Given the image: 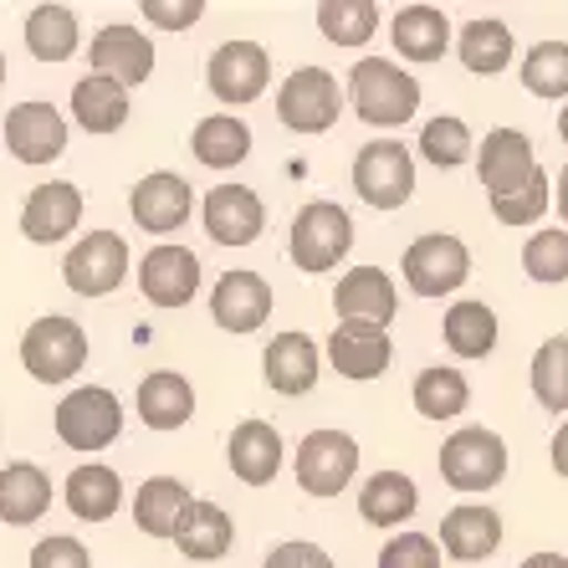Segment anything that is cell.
<instances>
[{
    "label": "cell",
    "mask_w": 568,
    "mask_h": 568,
    "mask_svg": "<svg viewBox=\"0 0 568 568\" xmlns=\"http://www.w3.org/2000/svg\"><path fill=\"white\" fill-rule=\"evenodd\" d=\"M348 108H354L364 123L374 129H399L420 113V82L395 67L389 57H364V62L348 72Z\"/></svg>",
    "instance_id": "cell-1"
},
{
    "label": "cell",
    "mask_w": 568,
    "mask_h": 568,
    "mask_svg": "<svg viewBox=\"0 0 568 568\" xmlns=\"http://www.w3.org/2000/svg\"><path fill=\"white\" fill-rule=\"evenodd\" d=\"M354 246V215L338 205V200H307L297 221H292V236H287V256L297 272L307 277H323L333 266L348 256Z\"/></svg>",
    "instance_id": "cell-2"
},
{
    "label": "cell",
    "mask_w": 568,
    "mask_h": 568,
    "mask_svg": "<svg viewBox=\"0 0 568 568\" xmlns=\"http://www.w3.org/2000/svg\"><path fill=\"white\" fill-rule=\"evenodd\" d=\"M507 476V440L487 425H462L440 446V481L462 497H481Z\"/></svg>",
    "instance_id": "cell-3"
},
{
    "label": "cell",
    "mask_w": 568,
    "mask_h": 568,
    "mask_svg": "<svg viewBox=\"0 0 568 568\" xmlns=\"http://www.w3.org/2000/svg\"><path fill=\"white\" fill-rule=\"evenodd\" d=\"M52 425H57V440H62V446L93 456V450H108L123 436V405L103 384H82V389L57 399Z\"/></svg>",
    "instance_id": "cell-4"
},
{
    "label": "cell",
    "mask_w": 568,
    "mask_h": 568,
    "mask_svg": "<svg viewBox=\"0 0 568 568\" xmlns=\"http://www.w3.org/2000/svg\"><path fill=\"white\" fill-rule=\"evenodd\" d=\"M21 364L37 384H67L72 374L88 364V333L78 317L47 313L21 333Z\"/></svg>",
    "instance_id": "cell-5"
},
{
    "label": "cell",
    "mask_w": 568,
    "mask_h": 568,
    "mask_svg": "<svg viewBox=\"0 0 568 568\" xmlns=\"http://www.w3.org/2000/svg\"><path fill=\"white\" fill-rule=\"evenodd\" d=\"M344 103H348V93L323 67H297L277 88V119L292 133H328L333 123L344 119Z\"/></svg>",
    "instance_id": "cell-6"
},
{
    "label": "cell",
    "mask_w": 568,
    "mask_h": 568,
    "mask_svg": "<svg viewBox=\"0 0 568 568\" xmlns=\"http://www.w3.org/2000/svg\"><path fill=\"white\" fill-rule=\"evenodd\" d=\"M133 272V256H129V241L119 231H88L82 241H72V252L62 262V282L78 297H108L119 292Z\"/></svg>",
    "instance_id": "cell-7"
},
{
    "label": "cell",
    "mask_w": 568,
    "mask_h": 568,
    "mask_svg": "<svg viewBox=\"0 0 568 568\" xmlns=\"http://www.w3.org/2000/svg\"><path fill=\"white\" fill-rule=\"evenodd\" d=\"M399 272H405V287H410L415 297H450V292L471 277V252H466L462 236L430 231V236L405 246Z\"/></svg>",
    "instance_id": "cell-8"
},
{
    "label": "cell",
    "mask_w": 568,
    "mask_h": 568,
    "mask_svg": "<svg viewBox=\"0 0 568 568\" xmlns=\"http://www.w3.org/2000/svg\"><path fill=\"white\" fill-rule=\"evenodd\" d=\"M354 190L374 211H399L415 195V154L399 139H374L354 159Z\"/></svg>",
    "instance_id": "cell-9"
},
{
    "label": "cell",
    "mask_w": 568,
    "mask_h": 568,
    "mask_svg": "<svg viewBox=\"0 0 568 568\" xmlns=\"http://www.w3.org/2000/svg\"><path fill=\"white\" fill-rule=\"evenodd\" d=\"M272 82V57H266L262 41H221L205 62V88H211L215 103L225 108H246L266 93Z\"/></svg>",
    "instance_id": "cell-10"
},
{
    "label": "cell",
    "mask_w": 568,
    "mask_h": 568,
    "mask_svg": "<svg viewBox=\"0 0 568 568\" xmlns=\"http://www.w3.org/2000/svg\"><path fill=\"white\" fill-rule=\"evenodd\" d=\"M297 487L307 497H344L348 481L358 476V440L344 436V430H313L297 446Z\"/></svg>",
    "instance_id": "cell-11"
},
{
    "label": "cell",
    "mask_w": 568,
    "mask_h": 568,
    "mask_svg": "<svg viewBox=\"0 0 568 568\" xmlns=\"http://www.w3.org/2000/svg\"><path fill=\"white\" fill-rule=\"evenodd\" d=\"M200 256L180 241H159L149 246L144 262H139V292H144L154 307H190L200 292Z\"/></svg>",
    "instance_id": "cell-12"
},
{
    "label": "cell",
    "mask_w": 568,
    "mask_h": 568,
    "mask_svg": "<svg viewBox=\"0 0 568 568\" xmlns=\"http://www.w3.org/2000/svg\"><path fill=\"white\" fill-rule=\"evenodd\" d=\"M129 215H133L139 231H149V236H170V231H180V225L195 215V190H190L185 174L154 170V174H144V180L133 185Z\"/></svg>",
    "instance_id": "cell-13"
},
{
    "label": "cell",
    "mask_w": 568,
    "mask_h": 568,
    "mask_svg": "<svg viewBox=\"0 0 568 568\" xmlns=\"http://www.w3.org/2000/svg\"><path fill=\"white\" fill-rule=\"evenodd\" d=\"M200 221L215 246H252L266 231V205L252 185H215L200 200Z\"/></svg>",
    "instance_id": "cell-14"
},
{
    "label": "cell",
    "mask_w": 568,
    "mask_h": 568,
    "mask_svg": "<svg viewBox=\"0 0 568 568\" xmlns=\"http://www.w3.org/2000/svg\"><path fill=\"white\" fill-rule=\"evenodd\" d=\"M538 174V154H532V139L523 129H491L476 149V180L491 200L517 195Z\"/></svg>",
    "instance_id": "cell-15"
},
{
    "label": "cell",
    "mask_w": 568,
    "mask_h": 568,
    "mask_svg": "<svg viewBox=\"0 0 568 568\" xmlns=\"http://www.w3.org/2000/svg\"><path fill=\"white\" fill-rule=\"evenodd\" d=\"M323 358L333 364V374L364 384V379H379L395 358V344H389V328L379 323H338L323 344Z\"/></svg>",
    "instance_id": "cell-16"
},
{
    "label": "cell",
    "mask_w": 568,
    "mask_h": 568,
    "mask_svg": "<svg viewBox=\"0 0 568 568\" xmlns=\"http://www.w3.org/2000/svg\"><path fill=\"white\" fill-rule=\"evenodd\" d=\"M88 62H93L98 78H113L119 88H139V82L154 78V41H149L139 27L113 21V27H103L93 37Z\"/></svg>",
    "instance_id": "cell-17"
},
{
    "label": "cell",
    "mask_w": 568,
    "mask_h": 568,
    "mask_svg": "<svg viewBox=\"0 0 568 568\" xmlns=\"http://www.w3.org/2000/svg\"><path fill=\"white\" fill-rule=\"evenodd\" d=\"M6 149H11L21 164H52L67 149V119L62 108L52 103H16L6 113Z\"/></svg>",
    "instance_id": "cell-18"
},
{
    "label": "cell",
    "mask_w": 568,
    "mask_h": 568,
    "mask_svg": "<svg viewBox=\"0 0 568 568\" xmlns=\"http://www.w3.org/2000/svg\"><path fill=\"white\" fill-rule=\"evenodd\" d=\"M317 374H323V354L307 333H277L272 344L262 348V379L272 395H287V399H303L313 395Z\"/></svg>",
    "instance_id": "cell-19"
},
{
    "label": "cell",
    "mask_w": 568,
    "mask_h": 568,
    "mask_svg": "<svg viewBox=\"0 0 568 568\" xmlns=\"http://www.w3.org/2000/svg\"><path fill=\"white\" fill-rule=\"evenodd\" d=\"M503 548V513L487 503H462L440 517V554L456 564H487Z\"/></svg>",
    "instance_id": "cell-20"
},
{
    "label": "cell",
    "mask_w": 568,
    "mask_h": 568,
    "mask_svg": "<svg viewBox=\"0 0 568 568\" xmlns=\"http://www.w3.org/2000/svg\"><path fill=\"white\" fill-rule=\"evenodd\" d=\"M395 307H399V292L384 266H354V272H344L338 287H333V313H338V323H379V328H389Z\"/></svg>",
    "instance_id": "cell-21"
},
{
    "label": "cell",
    "mask_w": 568,
    "mask_h": 568,
    "mask_svg": "<svg viewBox=\"0 0 568 568\" xmlns=\"http://www.w3.org/2000/svg\"><path fill=\"white\" fill-rule=\"evenodd\" d=\"M211 317L225 333H256L272 317V282L256 272H225L211 287Z\"/></svg>",
    "instance_id": "cell-22"
},
{
    "label": "cell",
    "mask_w": 568,
    "mask_h": 568,
    "mask_svg": "<svg viewBox=\"0 0 568 568\" xmlns=\"http://www.w3.org/2000/svg\"><path fill=\"white\" fill-rule=\"evenodd\" d=\"M82 221V190L72 180H52V185L31 190V200L21 205V236L37 241V246H52L67 241Z\"/></svg>",
    "instance_id": "cell-23"
},
{
    "label": "cell",
    "mask_w": 568,
    "mask_h": 568,
    "mask_svg": "<svg viewBox=\"0 0 568 568\" xmlns=\"http://www.w3.org/2000/svg\"><path fill=\"white\" fill-rule=\"evenodd\" d=\"M225 462H231V476L246 481V487H266V481H277L282 471V436L277 425L266 420H241L225 440Z\"/></svg>",
    "instance_id": "cell-24"
},
{
    "label": "cell",
    "mask_w": 568,
    "mask_h": 568,
    "mask_svg": "<svg viewBox=\"0 0 568 568\" xmlns=\"http://www.w3.org/2000/svg\"><path fill=\"white\" fill-rule=\"evenodd\" d=\"M231 542H236L231 513L221 503H205V497H195L190 513L180 517V528H174V548L185 558H195V564H221L231 554Z\"/></svg>",
    "instance_id": "cell-25"
},
{
    "label": "cell",
    "mask_w": 568,
    "mask_h": 568,
    "mask_svg": "<svg viewBox=\"0 0 568 568\" xmlns=\"http://www.w3.org/2000/svg\"><path fill=\"white\" fill-rule=\"evenodd\" d=\"M133 399H139V420H144L149 430H180V425H190V415H195V384L174 369L144 374Z\"/></svg>",
    "instance_id": "cell-26"
},
{
    "label": "cell",
    "mask_w": 568,
    "mask_h": 568,
    "mask_svg": "<svg viewBox=\"0 0 568 568\" xmlns=\"http://www.w3.org/2000/svg\"><path fill=\"white\" fill-rule=\"evenodd\" d=\"M52 507V476L37 462H11L0 471V523L11 528H31Z\"/></svg>",
    "instance_id": "cell-27"
},
{
    "label": "cell",
    "mask_w": 568,
    "mask_h": 568,
    "mask_svg": "<svg viewBox=\"0 0 568 568\" xmlns=\"http://www.w3.org/2000/svg\"><path fill=\"white\" fill-rule=\"evenodd\" d=\"M190 487L180 481V476H149L144 487L133 491V523H139V532L144 538H174V528H180V517L190 513Z\"/></svg>",
    "instance_id": "cell-28"
},
{
    "label": "cell",
    "mask_w": 568,
    "mask_h": 568,
    "mask_svg": "<svg viewBox=\"0 0 568 568\" xmlns=\"http://www.w3.org/2000/svg\"><path fill=\"white\" fill-rule=\"evenodd\" d=\"M389 41L405 62H440L450 47V21L440 6H405V11H395Z\"/></svg>",
    "instance_id": "cell-29"
},
{
    "label": "cell",
    "mask_w": 568,
    "mask_h": 568,
    "mask_svg": "<svg viewBox=\"0 0 568 568\" xmlns=\"http://www.w3.org/2000/svg\"><path fill=\"white\" fill-rule=\"evenodd\" d=\"M129 113H133L129 88H119L113 78L88 72V78L72 88V123H78L82 133H119L123 123H129Z\"/></svg>",
    "instance_id": "cell-30"
},
{
    "label": "cell",
    "mask_w": 568,
    "mask_h": 568,
    "mask_svg": "<svg viewBox=\"0 0 568 568\" xmlns=\"http://www.w3.org/2000/svg\"><path fill=\"white\" fill-rule=\"evenodd\" d=\"M513 52H517V41H513V31H507V21H497V16H476V21L462 27V37H456V57H462V67L476 72V78L507 72Z\"/></svg>",
    "instance_id": "cell-31"
},
{
    "label": "cell",
    "mask_w": 568,
    "mask_h": 568,
    "mask_svg": "<svg viewBox=\"0 0 568 568\" xmlns=\"http://www.w3.org/2000/svg\"><path fill=\"white\" fill-rule=\"evenodd\" d=\"M415 507H420V487L405 471H374L358 487V513L369 528H399L415 517Z\"/></svg>",
    "instance_id": "cell-32"
},
{
    "label": "cell",
    "mask_w": 568,
    "mask_h": 568,
    "mask_svg": "<svg viewBox=\"0 0 568 568\" xmlns=\"http://www.w3.org/2000/svg\"><path fill=\"white\" fill-rule=\"evenodd\" d=\"M123 507V476L103 462H88L67 476V513L82 523H108Z\"/></svg>",
    "instance_id": "cell-33"
},
{
    "label": "cell",
    "mask_w": 568,
    "mask_h": 568,
    "mask_svg": "<svg viewBox=\"0 0 568 568\" xmlns=\"http://www.w3.org/2000/svg\"><path fill=\"white\" fill-rule=\"evenodd\" d=\"M440 333H446V348L456 358H487L497 348V338H503V323L481 297H462V303H450Z\"/></svg>",
    "instance_id": "cell-34"
},
{
    "label": "cell",
    "mask_w": 568,
    "mask_h": 568,
    "mask_svg": "<svg viewBox=\"0 0 568 568\" xmlns=\"http://www.w3.org/2000/svg\"><path fill=\"white\" fill-rule=\"evenodd\" d=\"M190 154L205 170H236L241 159L252 154V129L236 113H211V119H200L195 133H190Z\"/></svg>",
    "instance_id": "cell-35"
},
{
    "label": "cell",
    "mask_w": 568,
    "mask_h": 568,
    "mask_svg": "<svg viewBox=\"0 0 568 568\" xmlns=\"http://www.w3.org/2000/svg\"><path fill=\"white\" fill-rule=\"evenodd\" d=\"M78 41H82L78 11H67V6H37V11L27 16V52L37 57V62H47V67L72 62Z\"/></svg>",
    "instance_id": "cell-36"
},
{
    "label": "cell",
    "mask_w": 568,
    "mask_h": 568,
    "mask_svg": "<svg viewBox=\"0 0 568 568\" xmlns=\"http://www.w3.org/2000/svg\"><path fill=\"white\" fill-rule=\"evenodd\" d=\"M410 399H415V415L440 425V420H456L471 405V384H466L462 369H450V364H430V369L415 374Z\"/></svg>",
    "instance_id": "cell-37"
},
{
    "label": "cell",
    "mask_w": 568,
    "mask_h": 568,
    "mask_svg": "<svg viewBox=\"0 0 568 568\" xmlns=\"http://www.w3.org/2000/svg\"><path fill=\"white\" fill-rule=\"evenodd\" d=\"M532 395L548 415H564L568 410V333H554L542 338L538 354H532Z\"/></svg>",
    "instance_id": "cell-38"
},
{
    "label": "cell",
    "mask_w": 568,
    "mask_h": 568,
    "mask_svg": "<svg viewBox=\"0 0 568 568\" xmlns=\"http://www.w3.org/2000/svg\"><path fill=\"white\" fill-rule=\"evenodd\" d=\"M317 31L333 47H364L379 31V6L374 0H323L317 6Z\"/></svg>",
    "instance_id": "cell-39"
},
{
    "label": "cell",
    "mask_w": 568,
    "mask_h": 568,
    "mask_svg": "<svg viewBox=\"0 0 568 568\" xmlns=\"http://www.w3.org/2000/svg\"><path fill=\"white\" fill-rule=\"evenodd\" d=\"M523 88L532 98H548V103H564L568 98V41H538L523 52Z\"/></svg>",
    "instance_id": "cell-40"
},
{
    "label": "cell",
    "mask_w": 568,
    "mask_h": 568,
    "mask_svg": "<svg viewBox=\"0 0 568 568\" xmlns=\"http://www.w3.org/2000/svg\"><path fill=\"white\" fill-rule=\"evenodd\" d=\"M420 154L436 164V170H462L466 159L476 154L471 144V129H466L462 119H450V113H440V119H430L420 129Z\"/></svg>",
    "instance_id": "cell-41"
},
{
    "label": "cell",
    "mask_w": 568,
    "mask_h": 568,
    "mask_svg": "<svg viewBox=\"0 0 568 568\" xmlns=\"http://www.w3.org/2000/svg\"><path fill=\"white\" fill-rule=\"evenodd\" d=\"M523 272H528L532 282H542V287L568 282V231L564 225H558V231H532L528 246H523Z\"/></svg>",
    "instance_id": "cell-42"
},
{
    "label": "cell",
    "mask_w": 568,
    "mask_h": 568,
    "mask_svg": "<svg viewBox=\"0 0 568 568\" xmlns=\"http://www.w3.org/2000/svg\"><path fill=\"white\" fill-rule=\"evenodd\" d=\"M548 205H554V180H548V170H538L517 195L491 200V215L503 225H513V231H523V225H538L548 215Z\"/></svg>",
    "instance_id": "cell-43"
},
{
    "label": "cell",
    "mask_w": 568,
    "mask_h": 568,
    "mask_svg": "<svg viewBox=\"0 0 568 568\" xmlns=\"http://www.w3.org/2000/svg\"><path fill=\"white\" fill-rule=\"evenodd\" d=\"M379 568H440V542L425 532H395L379 548Z\"/></svg>",
    "instance_id": "cell-44"
},
{
    "label": "cell",
    "mask_w": 568,
    "mask_h": 568,
    "mask_svg": "<svg viewBox=\"0 0 568 568\" xmlns=\"http://www.w3.org/2000/svg\"><path fill=\"white\" fill-rule=\"evenodd\" d=\"M31 568H93V554L72 532H52L31 548Z\"/></svg>",
    "instance_id": "cell-45"
},
{
    "label": "cell",
    "mask_w": 568,
    "mask_h": 568,
    "mask_svg": "<svg viewBox=\"0 0 568 568\" xmlns=\"http://www.w3.org/2000/svg\"><path fill=\"white\" fill-rule=\"evenodd\" d=\"M205 16V0H144V21L159 31H190Z\"/></svg>",
    "instance_id": "cell-46"
},
{
    "label": "cell",
    "mask_w": 568,
    "mask_h": 568,
    "mask_svg": "<svg viewBox=\"0 0 568 568\" xmlns=\"http://www.w3.org/2000/svg\"><path fill=\"white\" fill-rule=\"evenodd\" d=\"M262 568H338L328 558V548H317L307 538H292V542H277L272 554L262 558Z\"/></svg>",
    "instance_id": "cell-47"
},
{
    "label": "cell",
    "mask_w": 568,
    "mask_h": 568,
    "mask_svg": "<svg viewBox=\"0 0 568 568\" xmlns=\"http://www.w3.org/2000/svg\"><path fill=\"white\" fill-rule=\"evenodd\" d=\"M548 456H554V471L568 481V420L554 430V446H548Z\"/></svg>",
    "instance_id": "cell-48"
},
{
    "label": "cell",
    "mask_w": 568,
    "mask_h": 568,
    "mask_svg": "<svg viewBox=\"0 0 568 568\" xmlns=\"http://www.w3.org/2000/svg\"><path fill=\"white\" fill-rule=\"evenodd\" d=\"M554 205H558V215H564V225H568V164L558 170V180H554Z\"/></svg>",
    "instance_id": "cell-49"
},
{
    "label": "cell",
    "mask_w": 568,
    "mask_h": 568,
    "mask_svg": "<svg viewBox=\"0 0 568 568\" xmlns=\"http://www.w3.org/2000/svg\"><path fill=\"white\" fill-rule=\"evenodd\" d=\"M523 568H568V558L564 554H532V558H523Z\"/></svg>",
    "instance_id": "cell-50"
},
{
    "label": "cell",
    "mask_w": 568,
    "mask_h": 568,
    "mask_svg": "<svg viewBox=\"0 0 568 568\" xmlns=\"http://www.w3.org/2000/svg\"><path fill=\"white\" fill-rule=\"evenodd\" d=\"M558 139H564V144H568V103L558 108Z\"/></svg>",
    "instance_id": "cell-51"
},
{
    "label": "cell",
    "mask_w": 568,
    "mask_h": 568,
    "mask_svg": "<svg viewBox=\"0 0 568 568\" xmlns=\"http://www.w3.org/2000/svg\"><path fill=\"white\" fill-rule=\"evenodd\" d=\"M0 88H6V52H0Z\"/></svg>",
    "instance_id": "cell-52"
}]
</instances>
